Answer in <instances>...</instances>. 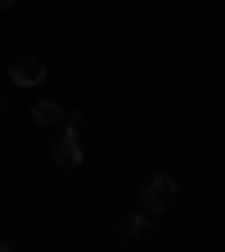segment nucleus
I'll return each mask as SVG.
<instances>
[{"label": "nucleus", "instance_id": "nucleus-1", "mask_svg": "<svg viewBox=\"0 0 225 252\" xmlns=\"http://www.w3.org/2000/svg\"><path fill=\"white\" fill-rule=\"evenodd\" d=\"M50 158H54L59 171H77L81 167V113H68V117H63V135L54 140Z\"/></svg>", "mask_w": 225, "mask_h": 252}, {"label": "nucleus", "instance_id": "nucleus-2", "mask_svg": "<svg viewBox=\"0 0 225 252\" xmlns=\"http://www.w3.org/2000/svg\"><path fill=\"white\" fill-rule=\"evenodd\" d=\"M171 203H176V180H171V176H149V180L140 185V207H144V212L158 216V212H167Z\"/></svg>", "mask_w": 225, "mask_h": 252}, {"label": "nucleus", "instance_id": "nucleus-3", "mask_svg": "<svg viewBox=\"0 0 225 252\" xmlns=\"http://www.w3.org/2000/svg\"><path fill=\"white\" fill-rule=\"evenodd\" d=\"M9 77H14V86H41L45 81V59H36V54L14 59L9 63Z\"/></svg>", "mask_w": 225, "mask_h": 252}, {"label": "nucleus", "instance_id": "nucleus-4", "mask_svg": "<svg viewBox=\"0 0 225 252\" xmlns=\"http://www.w3.org/2000/svg\"><path fill=\"white\" fill-rule=\"evenodd\" d=\"M63 117H68V113H63L54 99H45V104H36V108H32V122H36V126H59Z\"/></svg>", "mask_w": 225, "mask_h": 252}, {"label": "nucleus", "instance_id": "nucleus-5", "mask_svg": "<svg viewBox=\"0 0 225 252\" xmlns=\"http://www.w3.org/2000/svg\"><path fill=\"white\" fill-rule=\"evenodd\" d=\"M149 216H153V212H131V216H122V225H117V230H122V239H135V234L149 225Z\"/></svg>", "mask_w": 225, "mask_h": 252}, {"label": "nucleus", "instance_id": "nucleus-6", "mask_svg": "<svg viewBox=\"0 0 225 252\" xmlns=\"http://www.w3.org/2000/svg\"><path fill=\"white\" fill-rule=\"evenodd\" d=\"M9 5H18V0H0V9H9Z\"/></svg>", "mask_w": 225, "mask_h": 252}]
</instances>
